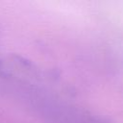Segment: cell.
Returning <instances> with one entry per match:
<instances>
[{
  "mask_svg": "<svg viewBox=\"0 0 123 123\" xmlns=\"http://www.w3.org/2000/svg\"><path fill=\"white\" fill-rule=\"evenodd\" d=\"M0 73L19 99L47 123H114L66 97L41 69L26 59L0 60Z\"/></svg>",
  "mask_w": 123,
  "mask_h": 123,
  "instance_id": "obj_1",
  "label": "cell"
}]
</instances>
